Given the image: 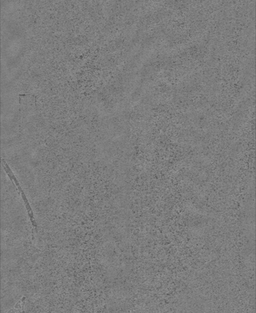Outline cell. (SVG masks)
<instances>
[{"instance_id": "obj_1", "label": "cell", "mask_w": 256, "mask_h": 313, "mask_svg": "<svg viewBox=\"0 0 256 313\" xmlns=\"http://www.w3.org/2000/svg\"><path fill=\"white\" fill-rule=\"evenodd\" d=\"M19 104L20 116L28 115L36 109V97L31 94H20Z\"/></svg>"}]
</instances>
